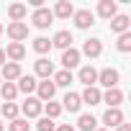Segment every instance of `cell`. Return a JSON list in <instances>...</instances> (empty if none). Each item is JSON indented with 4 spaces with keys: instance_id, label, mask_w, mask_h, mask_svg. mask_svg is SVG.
<instances>
[{
    "instance_id": "cell-1",
    "label": "cell",
    "mask_w": 131,
    "mask_h": 131,
    "mask_svg": "<svg viewBox=\"0 0 131 131\" xmlns=\"http://www.w3.org/2000/svg\"><path fill=\"white\" fill-rule=\"evenodd\" d=\"M31 21H34V26H36V28H49V26L54 23V13H51L46 5H41V8H36V10H34Z\"/></svg>"
},
{
    "instance_id": "cell-2",
    "label": "cell",
    "mask_w": 131,
    "mask_h": 131,
    "mask_svg": "<svg viewBox=\"0 0 131 131\" xmlns=\"http://www.w3.org/2000/svg\"><path fill=\"white\" fill-rule=\"evenodd\" d=\"M98 82L103 85V88H116L118 85V70H113V67H105V70H100L98 72Z\"/></svg>"
},
{
    "instance_id": "cell-3",
    "label": "cell",
    "mask_w": 131,
    "mask_h": 131,
    "mask_svg": "<svg viewBox=\"0 0 131 131\" xmlns=\"http://www.w3.org/2000/svg\"><path fill=\"white\" fill-rule=\"evenodd\" d=\"M21 111L26 113V118H36V116H41V111H44V103H41L39 98H26V103L21 105Z\"/></svg>"
},
{
    "instance_id": "cell-4",
    "label": "cell",
    "mask_w": 131,
    "mask_h": 131,
    "mask_svg": "<svg viewBox=\"0 0 131 131\" xmlns=\"http://www.w3.org/2000/svg\"><path fill=\"white\" fill-rule=\"evenodd\" d=\"M103 123L108 126V131H111V128H118V126L123 123V113H121V108H108V111L103 113Z\"/></svg>"
},
{
    "instance_id": "cell-5",
    "label": "cell",
    "mask_w": 131,
    "mask_h": 131,
    "mask_svg": "<svg viewBox=\"0 0 131 131\" xmlns=\"http://www.w3.org/2000/svg\"><path fill=\"white\" fill-rule=\"evenodd\" d=\"M0 77H3L5 82L18 80V77H21V64H16V62H5L3 67H0Z\"/></svg>"
},
{
    "instance_id": "cell-6",
    "label": "cell",
    "mask_w": 131,
    "mask_h": 131,
    "mask_svg": "<svg viewBox=\"0 0 131 131\" xmlns=\"http://www.w3.org/2000/svg\"><path fill=\"white\" fill-rule=\"evenodd\" d=\"M8 36H10L13 41H18V44H21V41L28 36V26H26L23 21H13V23L8 26Z\"/></svg>"
},
{
    "instance_id": "cell-7",
    "label": "cell",
    "mask_w": 131,
    "mask_h": 131,
    "mask_svg": "<svg viewBox=\"0 0 131 131\" xmlns=\"http://www.w3.org/2000/svg\"><path fill=\"white\" fill-rule=\"evenodd\" d=\"M90 57V59H95V57H100L103 54V44H100V39H88L85 44H82V51H80V57Z\"/></svg>"
},
{
    "instance_id": "cell-8",
    "label": "cell",
    "mask_w": 131,
    "mask_h": 131,
    "mask_svg": "<svg viewBox=\"0 0 131 131\" xmlns=\"http://www.w3.org/2000/svg\"><path fill=\"white\" fill-rule=\"evenodd\" d=\"M36 93H39V100H41V103H49V100H54L57 88H54V82H51V80H44V82H39V85H36Z\"/></svg>"
},
{
    "instance_id": "cell-9",
    "label": "cell",
    "mask_w": 131,
    "mask_h": 131,
    "mask_svg": "<svg viewBox=\"0 0 131 131\" xmlns=\"http://www.w3.org/2000/svg\"><path fill=\"white\" fill-rule=\"evenodd\" d=\"M34 72H36V77H44V80H49L51 75H54V64L49 62V59H36L34 62Z\"/></svg>"
},
{
    "instance_id": "cell-10",
    "label": "cell",
    "mask_w": 131,
    "mask_h": 131,
    "mask_svg": "<svg viewBox=\"0 0 131 131\" xmlns=\"http://www.w3.org/2000/svg\"><path fill=\"white\" fill-rule=\"evenodd\" d=\"M111 31L113 34H126V31H131V18L128 16H113L111 18Z\"/></svg>"
},
{
    "instance_id": "cell-11",
    "label": "cell",
    "mask_w": 131,
    "mask_h": 131,
    "mask_svg": "<svg viewBox=\"0 0 131 131\" xmlns=\"http://www.w3.org/2000/svg\"><path fill=\"white\" fill-rule=\"evenodd\" d=\"M3 51H5V59H10V62H16V64L26 57V46H23V44H18V41L8 44V49H3Z\"/></svg>"
},
{
    "instance_id": "cell-12",
    "label": "cell",
    "mask_w": 131,
    "mask_h": 131,
    "mask_svg": "<svg viewBox=\"0 0 131 131\" xmlns=\"http://www.w3.org/2000/svg\"><path fill=\"white\" fill-rule=\"evenodd\" d=\"M62 64H64V70H67V72H70L72 67H77V64H80V51L72 49V46L64 49V51H62Z\"/></svg>"
},
{
    "instance_id": "cell-13",
    "label": "cell",
    "mask_w": 131,
    "mask_h": 131,
    "mask_svg": "<svg viewBox=\"0 0 131 131\" xmlns=\"http://www.w3.org/2000/svg\"><path fill=\"white\" fill-rule=\"evenodd\" d=\"M80 82L85 85V88H95V82H98V70L95 67H90V64H88V67H82L80 70Z\"/></svg>"
},
{
    "instance_id": "cell-14",
    "label": "cell",
    "mask_w": 131,
    "mask_h": 131,
    "mask_svg": "<svg viewBox=\"0 0 131 131\" xmlns=\"http://www.w3.org/2000/svg\"><path fill=\"white\" fill-rule=\"evenodd\" d=\"M95 23V16L88 10V8H82V10H75V26L77 28H90Z\"/></svg>"
},
{
    "instance_id": "cell-15",
    "label": "cell",
    "mask_w": 131,
    "mask_h": 131,
    "mask_svg": "<svg viewBox=\"0 0 131 131\" xmlns=\"http://www.w3.org/2000/svg\"><path fill=\"white\" fill-rule=\"evenodd\" d=\"M100 100H103V103H108L111 108H118V105L123 103V93H121L118 88H111V90H105V93L100 95Z\"/></svg>"
},
{
    "instance_id": "cell-16",
    "label": "cell",
    "mask_w": 131,
    "mask_h": 131,
    "mask_svg": "<svg viewBox=\"0 0 131 131\" xmlns=\"http://www.w3.org/2000/svg\"><path fill=\"white\" fill-rule=\"evenodd\" d=\"M98 13H100V18H113V16H118V5H116V0H100L98 3Z\"/></svg>"
},
{
    "instance_id": "cell-17",
    "label": "cell",
    "mask_w": 131,
    "mask_h": 131,
    "mask_svg": "<svg viewBox=\"0 0 131 131\" xmlns=\"http://www.w3.org/2000/svg\"><path fill=\"white\" fill-rule=\"evenodd\" d=\"M80 108H82V100H80V95H77V93H67V95H64V100H62V111L77 113Z\"/></svg>"
},
{
    "instance_id": "cell-18",
    "label": "cell",
    "mask_w": 131,
    "mask_h": 131,
    "mask_svg": "<svg viewBox=\"0 0 131 131\" xmlns=\"http://www.w3.org/2000/svg\"><path fill=\"white\" fill-rule=\"evenodd\" d=\"M36 85H39V82H36V77H34V75H21L16 88H18V93H26V95H31V93L36 90Z\"/></svg>"
},
{
    "instance_id": "cell-19",
    "label": "cell",
    "mask_w": 131,
    "mask_h": 131,
    "mask_svg": "<svg viewBox=\"0 0 131 131\" xmlns=\"http://www.w3.org/2000/svg\"><path fill=\"white\" fill-rule=\"evenodd\" d=\"M51 46H57V49H70L72 46V34L70 31H57L54 34V39H51Z\"/></svg>"
},
{
    "instance_id": "cell-20",
    "label": "cell",
    "mask_w": 131,
    "mask_h": 131,
    "mask_svg": "<svg viewBox=\"0 0 131 131\" xmlns=\"http://www.w3.org/2000/svg\"><path fill=\"white\" fill-rule=\"evenodd\" d=\"M57 18H70V16H75V8H72V3L70 0H59V3L54 5V10H51Z\"/></svg>"
},
{
    "instance_id": "cell-21",
    "label": "cell",
    "mask_w": 131,
    "mask_h": 131,
    "mask_svg": "<svg viewBox=\"0 0 131 131\" xmlns=\"http://www.w3.org/2000/svg\"><path fill=\"white\" fill-rule=\"evenodd\" d=\"M100 95H103V93H100L98 88H85L82 95H80V100L88 103V105H98V103H100Z\"/></svg>"
},
{
    "instance_id": "cell-22",
    "label": "cell",
    "mask_w": 131,
    "mask_h": 131,
    "mask_svg": "<svg viewBox=\"0 0 131 131\" xmlns=\"http://www.w3.org/2000/svg\"><path fill=\"white\" fill-rule=\"evenodd\" d=\"M77 126H80V131H95V128H98V121H95L93 113H82V116L77 118Z\"/></svg>"
},
{
    "instance_id": "cell-23",
    "label": "cell",
    "mask_w": 131,
    "mask_h": 131,
    "mask_svg": "<svg viewBox=\"0 0 131 131\" xmlns=\"http://www.w3.org/2000/svg\"><path fill=\"white\" fill-rule=\"evenodd\" d=\"M0 95H3V100H5V103H13V100H16V95H18L16 82H3V85H0Z\"/></svg>"
},
{
    "instance_id": "cell-24",
    "label": "cell",
    "mask_w": 131,
    "mask_h": 131,
    "mask_svg": "<svg viewBox=\"0 0 131 131\" xmlns=\"http://www.w3.org/2000/svg\"><path fill=\"white\" fill-rule=\"evenodd\" d=\"M26 13H28V8H26L23 3H10V5H8V16H10L13 21H23Z\"/></svg>"
},
{
    "instance_id": "cell-25",
    "label": "cell",
    "mask_w": 131,
    "mask_h": 131,
    "mask_svg": "<svg viewBox=\"0 0 131 131\" xmlns=\"http://www.w3.org/2000/svg\"><path fill=\"white\" fill-rule=\"evenodd\" d=\"M54 88H70V82H72V72H67V70H59L57 75H54Z\"/></svg>"
},
{
    "instance_id": "cell-26",
    "label": "cell",
    "mask_w": 131,
    "mask_h": 131,
    "mask_svg": "<svg viewBox=\"0 0 131 131\" xmlns=\"http://www.w3.org/2000/svg\"><path fill=\"white\" fill-rule=\"evenodd\" d=\"M44 113H46V118H57L59 113H62V105L59 103H54V100H49V103H44Z\"/></svg>"
},
{
    "instance_id": "cell-27",
    "label": "cell",
    "mask_w": 131,
    "mask_h": 131,
    "mask_svg": "<svg viewBox=\"0 0 131 131\" xmlns=\"http://www.w3.org/2000/svg\"><path fill=\"white\" fill-rule=\"evenodd\" d=\"M116 46H118V51H123V54H126V51H131V31L121 34V36H118V44H116Z\"/></svg>"
},
{
    "instance_id": "cell-28",
    "label": "cell",
    "mask_w": 131,
    "mask_h": 131,
    "mask_svg": "<svg viewBox=\"0 0 131 131\" xmlns=\"http://www.w3.org/2000/svg\"><path fill=\"white\" fill-rule=\"evenodd\" d=\"M49 49H51V41H49V39H44V36L34 39V51H39V54H46Z\"/></svg>"
},
{
    "instance_id": "cell-29",
    "label": "cell",
    "mask_w": 131,
    "mask_h": 131,
    "mask_svg": "<svg viewBox=\"0 0 131 131\" xmlns=\"http://www.w3.org/2000/svg\"><path fill=\"white\" fill-rule=\"evenodd\" d=\"M0 111H3V116L10 118V121L18 118V105H16V103H3V108H0Z\"/></svg>"
},
{
    "instance_id": "cell-30",
    "label": "cell",
    "mask_w": 131,
    "mask_h": 131,
    "mask_svg": "<svg viewBox=\"0 0 131 131\" xmlns=\"http://www.w3.org/2000/svg\"><path fill=\"white\" fill-rule=\"evenodd\" d=\"M8 128H10V131H28L31 126H28V121H26V118H16V121H10V123H8Z\"/></svg>"
},
{
    "instance_id": "cell-31",
    "label": "cell",
    "mask_w": 131,
    "mask_h": 131,
    "mask_svg": "<svg viewBox=\"0 0 131 131\" xmlns=\"http://www.w3.org/2000/svg\"><path fill=\"white\" fill-rule=\"evenodd\" d=\"M36 128H39V131H54V128H57V123H54L51 118H46V116H44V118H39Z\"/></svg>"
},
{
    "instance_id": "cell-32",
    "label": "cell",
    "mask_w": 131,
    "mask_h": 131,
    "mask_svg": "<svg viewBox=\"0 0 131 131\" xmlns=\"http://www.w3.org/2000/svg\"><path fill=\"white\" fill-rule=\"evenodd\" d=\"M54 131H75V126H72V123H59Z\"/></svg>"
},
{
    "instance_id": "cell-33",
    "label": "cell",
    "mask_w": 131,
    "mask_h": 131,
    "mask_svg": "<svg viewBox=\"0 0 131 131\" xmlns=\"http://www.w3.org/2000/svg\"><path fill=\"white\" fill-rule=\"evenodd\" d=\"M116 131H131V123H121V126H118Z\"/></svg>"
},
{
    "instance_id": "cell-34",
    "label": "cell",
    "mask_w": 131,
    "mask_h": 131,
    "mask_svg": "<svg viewBox=\"0 0 131 131\" xmlns=\"http://www.w3.org/2000/svg\"><path fill=\"white\" fill-rule=\"evenodd\" d=\"M3 64H5V51L0 49V67H3Z\"/></svg>"
},
{
    "instance_id": "cell-35",
    "label": "cell",
    "mask_w": 131,
    "mask_h": 131,
    "mask_svg": "<svg viewBox=\"0 0 131 131\" xmlns=\"http://www.w3.org/2000/svg\"><path fill=\"white\" fill-rule=\"evenodd\" d=\"M95 131H108V128H95Z\"/></svg>"
},
{
    "instance_id": "cell-36",
    "label": "cell",
    "mask_w": 131,
    "mask_h": 131,
    "mask_svg": "<svg viewBox=\"0 0 131 131\" xmlns=\"http://www.w3.org/2000/svg\"><path fill=\"white\" fill-rule=\"evenodd\" d=\"M0 34H3V23H0Z\"/></svg>"
},
{
    "instance_id": "cell-37",
    "label": "cell",
    "mask_w": 131,
    "mask_h": 131,
    "mask_svg": "<svg viewBox=\"0 0 131 131\" xmlns=\"http://www.w3.org/2000/svg\"><path fill=\"white\" fill-rule=\"evenodd\" d=\"M0 131H3V121H0Z\"/></svg>"
},
{
    "instance_id": "cell-38",
    "label": "cell",
    "mask_w": 131,
    "mask_h": 131,
    "mask_svg": "<svg viewBox=\"0 0 131 131\" xmlns=\"http://www.w3.org/2000/svg\"><path fill=\"white\" fill-rule=\"evenodd\" d=\"M0 85H3V77H0Z\"/></svg>"
}]
</instances>
